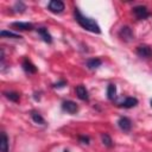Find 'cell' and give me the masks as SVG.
Returning a JSON list of instances; mask_svg holds the SVG:
<instances>
[{
	"label": "cell",
	"instance_id": "obj_6",
	"mask_svg": "<svg viewBox=\"0 0 152 152\" xmlns=\"http://www.w3.org/2000/svg\"><path fill=\"white\" fill-rule=\"evenodd\" d=\"M137 55L142 58H150L152 56V49H151V46L145 45V44L139 45L137 48Z\"/></svg>",
	"mask_w": 152,
	"mask_h": 152
},
{
	"label": "cell",
	"instance_id": "obj_21",
	"mask_svg": "<svg viewBox=\"0 0 152 152\" xmlns=\"http://www.w3.org/2000/svg\"><path fill=\"white\" fill-rule=\"evenodd\" d=\"M64 86H66V82L64 81V80H62V81H59V82H57V83H55L53 84V88H63Z\"/></svg>",
	"mask_w": 152,
	"mask_h": 152
},
{
	"label": "cell",
	"instance_id": "obj_16",
	"mask_svg": "<svg viewBox=\"0 0 152 152\" xmlns=\"http://www.w3.org/2000/svg\"><path fill=\"white\" fill-rule=\"evenodd\" d=\"M4 95L6 96V99H8L10 101H13V102H18L20 99V95L17 91H5Z\"/></svg>",
	"mask_w": 152,
	"mask_h": 152
},
{
	"label": "cell",
	"instance_id": "obj_24",
	"mask_svg": "<svg viewBox=\"0 0 152 152\" xmlns=\"http://www.w3.org/2000/svg\"><path fill=\"white\" fill-rule=\"evenodd\" d=\"M63 152H69V151H68V150H64V151H63Z\"/></svg>",
	"mask_w": 152,
	"mask_h": 152
},
{
	"label": "cell",
	"instance_id": "obj_20",
	"mask_svg": "<svg viewBox=\"0 0 152 152\" xmlns=\"http://www.w3.org/2000/svg\"><path fill=\"white\" fill-rule=\"evenodd\" d=\"M13 10H14V12H17V13H23V12H25V10H26V5H25L24 2H21V1H18V2H15Z\"/></svg>",
	"mask_w": 152,
	"mask_h": 152
},
{
	"label": "cell",
	"instance_id": "obj_7",
	"mask_svg": "<svg viewBox=\"0 0 152 152\" xmlns=\"http://www.w3.org/2000/svg\"><path fill=\"white\" fill-rule=\"evenodd\" d=\"M11 26L14 27L15 30H20V31H31V30L34 28L33 24H31V23H23V21H15V23H12Z\"/></svg>",
	"mask_w": 152,
	"mask_h": 152
},
{
	"label": "cell",
	"instance_id": "obj_18",
	"mask_svg": "<svg viewBox=\"0 0 152 152\" xmlns=\"http://www.w3.org/2000/svg\"><path fill=\"white\" fill-rule=\"evenodd\" d=\"M101 139H102V142H103L104 146H107V147H112L113 146V140L107 133H102L101 134Z\"/></svg>",
	"mask_w": 152,
	"mask_h": 152
},
{
	"label": "cell",
	"instance_id": "obj_1",
	"mask_svg": "<svg viewBox=\"0 0 152 152\" xmlns=\"http://www.w3.org/2000/svg\"><path fill=\"white\" fill-rule=\"evenodd\" d=\"M74 15H75L76 21H77V23L80 24V26L83 27L84 30L90 31V32H93V33H101V28H100L99 24H97L94 19L83 15V14L80 12L78 8H75V11H74Z\"/></svg>",
	"mask_w": 152,
	"mask_h": 152
},
{
	"label": "cell",
	"instance_id": "obj_2",
	"mask_svg": "<svg viewBox=\"0 0 152 152\" xmlns=\"http://www.w3.org/2000/svg\"><path fill=\"white\" fill-rule=\"evenodd\" d=\"M133 14L135 15V18L138 20H142V19H146L151 15V13L148 12L147 7L146 6H142V5H139V6H135L133 7Z\"/></svg>",
	"mask_w": 152,
	"mask_h": 152
},
{
	"label": "cell",
	"instance_id": "obj_15",
	"mask_svg": "<svg viewBox=\"0 0 152 152\" xmlns=\"http://www.w3.org/2000/svg\"><path fill=\"white\" fill-rule=\"evenodd\" d=\"M115 96H116V87H115V84H109L107 87V97L110 101H113L115 99Z\"/></svg>",
	"mask_w": 152,
	"mask_h": 152
},
{
	"label": "cell",
	"instance_id": "obj_12",
	"mask_svg": "<svg viewBox=\"0 0 152 152\" xmlns=\"http://www.w3.org/2000/svg\"><path fill=\"white\" fill-rule=\"evenodd\" d=\"M137 104H138V100L135 97H126L120 103V107H122V108H132V107H135Z\"/></svg>",
	"mask_w": 152,
	"mask_h": 152
},
{
	"label": "cell",
	"instance_id": "obj_9",
	"mask_svg": "<svg viewBox=\"0 0 152 152\" xmlns=\"http://www.w3.org/2000/svg\"><path fill=\"white\" fill-rule=\"evenodd\" d=\"M118 125H119L120 129H122L124 132H129L131 128H132V121L126 116L120 118L119 121H118Z\"/></svg>",
	"mask_w": 152,
	"mask_h": 152
},
{
	"label": "cell",
	"instance_id": "obj_13",
	"mask_svg": "<svg viewBox=\"0 0 152 152\" xmlns=\"http://www.w3.org/2000/svg\"><path fill=\"white\" fill-rule=\"evenodd\" d=\"M0 152H8V138L5 132L1 133V140H0Z\"/></svg>",
	"mask_w": 152,
	"mask_h": 152
},
{
	"label": "cell",
	"instance_id": "obj_3",
	"mask_svg": "<svg viewBox=\"0 0 152 152\" xmlns=\"http://www.w3.org/2000/svg\"><path fill=\"white\" fill-rule=\"evenodd\" d=\"M48 8L50 12L55 13V14H59L64 11L65 6H64V2L61 1V0H51L48 5Z\"/></svg>",
	"mask_w": 152,
	"mask_h": 152
},
{
	"label": "cell",
	"instance_id": "obj_23",
	"mask_svg": "<svg viewBox=\"0 0 152 152\" xmlns=\"http://www.w3.org/2000/svg\"><path fill=\"white\" fill-rule=\"evenodd\" d=\"M150 104H151V107H152V100H151V101H150Z\"/></svg>",
	"mask_w": 152,
	"mask_h": 152
},
{
	"label": "cell",
	"instance_id": "obj_8",
	"mask_svg": "<svg viewBox=\"0 0 152 152\" xmlns=\"http://www.w3.org/2000/svg\"><path fill=\"white\" fill-rule=\"evenodd\" d=\"M75 91H76V95H77V97H78L80 100H82V101H88V100H89L88 90H87V88H86L84 86H82V84L77 86L76 89H75Z\"/></svg>",
	"mask_w": 152,
	"mask_h": 152
},
{
	"label": "cell",
	"instance_id": "obj_22",
	"mask_svg": "<svg viewBox=\"0 0 152 152\" xmlns=\"http://www.w3.org/2000/svg\"><path fill=\"white\" fill-rule=\"evenodd\" d=\"M78 139H80V141L82 142V144H89V141H90V139H89V137H84V135H81V137H78Z\"/></svg>",
	"mask_w": 152,
	"mask_h": 152
},
{
	"label": "cell",
	"instance_id": "obj_5",
	"mask_svg": "<svg viewBox=\"0 0 152 152\" xmlns=\"http://www.w3.org/2000/svg\"><path fill=\"white\" fill-rule=\"evenodd\" d=\"M62 109L69 114H75L77 113L78 110V106L76 102L71 101V100H66V101H63L62 102Z\"/></svg>",
	"mask_w": 152,
	"mask_h": 152
},
{
	"label": "cell",
	"instance_id": "obj_11",
	"mask_svg": "<svg viewBox=\"0 0 152 152\" xmlns=\"http://www.w3.org/2000/svg\"><path fill=\"white\" fill-rule=\"evenodd\" d=\"M23 69H24L27 74H36V72H37L36 65H34L31 61H28L27 58H25L24 62H23Z\"/></svg>",
	"mask_w": 152,
	"mask_h": 152
},
{
	"label": "cell",
	"instance_id": "obj_4",
	"mask_svg": "<svg viewBox=\"0 0 152 152\" xmlns=\"http://www.w3.org/2000/svg\"><path fill=\"white\" fill-rule=\"evenodd\" d=\"M119 37L124 42H131L134 38V34H133V31L129 26H122L119 31Z\"/></svg>",
	"mask_w": 152,
	"mask_h": 152
},
{
	"label": "cell",
	"instance_id": "obj_17",
	"mask_svg": "<svg viewBox=\"0 0 152 152\" xmlns=\"http://www.w3.org/2000/svg\"><path fill=\"white\" fill-rule=\"evenodd\" d=\"M31 118H32V120H33L36 124L45 125V120H44V118H43L39 113H37V112H31Z\"/></svg>",
	"mask_w": 152,
	"mask_h": 152
},
{
	"label": "cell",
	"instance_id": "obj_19",
	"mask_svg": "<svg viewBox=\"0 0 152 152\" xmlns=\"http://www.w3.org/2000/svg\"><path fill=\"white\" fill-rule=\"evenodd\" d=\"M0 36H1V37H7V38H14V39H20V38H21L20 34L13 33V32H11V31H5V30H2V31L0 32Z\"/></svg>",
	"mask_w": 152,
	"mask_h": 152
},
{
	"label": "cell",
	"instance_id": "obj_10",
	"mask_svg": "<svg viewBox=\"0 0 152 152\" xmlns=\"http://www.w3.org/2000/svg\"><path fill=\"white\" fill-rule=\"evenodd\" d=\"M37 33L42 37V39H43L45 43H48V44H51V43H52V37H51V34L49 33L48 28H45V27H38V28H37Z\"/></svg>",
	"mask_w": 152,
	"mask_h": 152
},
{
	"label": "cell",
	"instance_id": "obj_14",
	"mask_svg": "<svg viewBox=\"0 0 152 152\" xmlns=\"http://www.w3.org/2000/svg\"><path fill=\"white\" fill-rule=\"evenodd\" d=\"M102 64V61L100 58H90L87 61V66L89 69H96Z\"/></svg>",
	"mask_w": 152,
	"mask_h": 152
}]
</instances>
